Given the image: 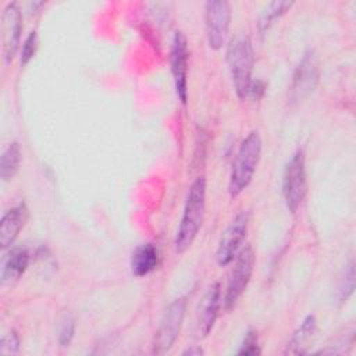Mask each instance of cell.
Masks as SVG:
<instances>
[{
	"label": "cell",
	"mask_w": 356,
	"mask_h": 356,
	"mask_svg": "<svg viewBox=\"0 0 356 356\" xmlns=\"http://www.w3.org/2000/svg\"><path fill=\"white\" fill-rule=\"evenodd\" d=\"M206 210V179L199 177L193 181L188 191L182 220L174 241L175 252L184 253L193 243L203 224Z\"/></svg>",
	"instance_id": "6da1fadb"
},
{
	"label": "cell",
	"mask_w": 356,
	"mask_h": 356,
	"mask_svg": "<svg viewBox=\"0 0 356 356\" xmlns=\"http://www.w3.org/2000/svg\"><path fill=\"white\" fill-rule=\"evenodd\" d=\"M260 154H261L260 135L257 131H252L241 142L232 163L229 184H228V192L231 197H236L249 186L254 175V171L257 168Z\"/></svg>",
	"instance_id": "7a4b0ae2"
},
{
	"label": "cell",
	"mask_w": 356,
	"mask_h": 356,
	"mask_svg": "<svg viewBox=\"0 0 356 356\" xmlns=\"http://www.w3.org/2000/svg\"><path fill=\"white\" fill-rule=\"evenodd\" d=\"M227 63L235 92L239 99H245L249 95L254 64L253 46L248 36H238L229 42L227 47Z\"/></svg>",
	"instance_id": "3957f363"
},
{
	"label": "cell",
	"mask_w": 356,
	"mask_h": 356,
	"mask_svg": "<svg viewBox=\"0 0 356 356\" xmlns=\"http://www.w3.org/2000/svg\"><path fill=\"white\" fill-rule=\"evenodd\" d=\"M307 191L306 159L303 150H296L288 161L282 179V193L286 207L291 213H296L300 207Z\"/></svg>",
	"instance_id": "277c9868"
},
{
	"label": "cell",
	"mask_w": 356,
	"mask_h": 356,
	"mask_svg": "<svg viewBox=\"0 0 356 356\" xmlns=\"http://www.w3.org/2000/svg\"><path fill=\"white\" fill-rule=\"evenodd\" d=\"M235 257L224 296V306L227 310H231L245 292L254 267V252L250 245L242 248Z\"/></svg>",
	"instance_id": "5b68a950"
},
{
	"label": "cell",
	"mask_w": 356,
	"mask_h": 356,
	"mask_svg": "<svg viewBox=\"0 0 356 356\" xmlns=\"http://www.w3.org/2000/svg\"><path fill=\"white\" fill-rule=\"evenodd\" d=\"M204 25L209 46L220 50L227 39L231 25V6L225 0H210L204 4Z\"/></svg>",
	"instance_id": "8992f818"
},
{
	"label": "cell",
	"mask_w": 356,
	"mask_h": 356,
	"mask_svg": "<svg viewBox=\"0 0 356 356\" xmlns=\"http://www.w3.org/2000/svg\"><path fill=\"white\" fill-rule=\"evenodd\" d=\"M185 300L175 299L164 312V316L160 321V325L153 338V353L154 355H164L167 353L174 342L177 341L184 316H185Z\"/></svg>",
	"instance_id": "52a82bcc"
},
{
	"label": "cell",
	"mask_w": 356,
	"mask_h": 356,
	"mask_svg": "<svg viewBox=\"0 0 356 356\" xmlns=\"http://www.w3.org/2000/svg\"><path fill=\"white\" fill-rule=\"evenodd\" d=\"M318 60L313 50H307L292 74V82L289 88V99L293 103L302 102L309 96L318 82Z\"/></svg>",
	"instance_id": "ba28073f"
},
{
	"label": "cell",
	"mask_w": 356,
	"mask_h": 356,
	"mask_svg": "<svg viewBox=\"0 0 356 356\" xmlns=\"http://www.w3.org/2000/svg\"><path fill=\"white\" fill-rule=\"evenodd\" d=\"M248 224H249V216L246 211L238 213L234 217V220L228 224V227L225 228L220 239L217 253H216V259L220 266L229 264L234 260V257L238 254L241 245L248 232Z\"/></svg>",
	"instance_id": "9c48e42d"
},
{
	"label": "cell",
	"mask_w": 356,
	"mask_h": 356,
	"mask_svg": "<svg viewBox=\"0 0 356 356\" xmlns=\"http://www.w3.org/2000/svg\"><path fill=\"white\" fill-rule=\"evenodd\" d=\"M170 61L177 95L185 104L188 100V42L181 31L172 36Z\"/></svg>",
	"instance_id": "30bf717a"
},
{
	"label": "cell",
	"mask_w": 356,
	"mask_h": 356,
	"mask_svg": "<svg viewBox=\"0 0 356 356\" xmlns=\"http://www.w3.org/2000/svg\"><path fill=\"white\" fill-rule=\"evenodd\" d=\"M22 29V14L15 3H8L1 14V53L10 64L18 50Z\"/></svg>",
	"instance_id": "8fae6325"
},
{
	"label": "cell",
	"mask_w": 356,
	"mask_h": 356,
	"mask_svg": "<svg viewBox=\"0 0 356 356\" xmlns=\"http://www.w3.org/2000/svg\"><path fill=\"white\" fill-rule=\"evenodd\" d=\"M220 305H221V291H220V284L216 282L207 289L199 309V316L196 321L197 338H204L209 335L218 316Z\"/></svg>",
	"instance_id": "7c38bea8"
},
{
	"label": "cell",
	"mask_w": 356,
	"mask_h": 356,
	"mask_svg": "<svg viewBox=\"0 0 356 356\" xmlns=\"http://www.w3.org/2000/svg\"><path fill=\"white\" fill-rule=\"evenodd\" d=\"M29 211L24 202L7 210L0 222V246L3 250L10 248L17 239L18 234L28 221Z\"/></svg>",
	"instance_id": "4fadbf2b"
},
{
	"label": "cell",
	"mask_w": 356,
	"mask_h": 356,
	"mask_svg": "<svg viewBox=\"0 0 356 356\" xmlns=\"http://www.w3.org/2000/svg\"><path fill=\"white\" fill-rule=\"evenodd\" d=\"M29 252L25 248H13L3 259L1 266V281L13 282L17 281L28 268Z\"/></svg>",
	"instance_id": "5bb4252c"
},
{
	"label": "cell",
	"mask_w": 356,
	"mask_h": 356,
	"mask_svg": "<svg viewBox=\"0 0 356 356\" xmlns=\"http://www.w3.org/2000/svg\"><path fill=\"white\" fill-rule=\"evenodd\" d=\"M159 266V252L152 243L138 246L131 256V270L136 277H145Z\"/></svg>",
	"instance_id": "9a60e30c"
},
{
	"label": "cell",
	"mask_w": 356,
	"mask_h": 356,
	"mask_svg": "<svg viewBox=\"0 0 356 356\" xmlns=\"http://www.w3.org/2000/svg\"><path fill=\"white\" fill-rule=\"evenodd\" d=\"M314 332H316V317L309 314L305 317V320L292 334L285 353H291V355L306 353V346H307L306 343L313 338Z\"/></svg>",
	"instance_id": "2e32d148"
},
{
	"label": "cell",
	"mask_w": 356,
	"mask_h": 356,
	"mask_svg": "<svg viewBox=\"0 0 356 356\" xmlns=\"http://www.w3.org/2000/svg\"><path fill=\"white\" fill-rule=\"evenodd\" d=\"M19 163H21V147L17 142L10 143L0 160V177L3 181H10L15 177V174L19 170Z\"/></svg>",
	"instance_id": "e0dca14e"
},
{
	"label": "cell",
	"mask_w": 356,
	"mask_h": 356,
	"mask_svg": "<svg viewBox=\"0 0 356 356\" xmlns=\"http://www.w3.org/2000/svg\"><path fill=\"white\" fill-rule=\"evenodd\" d=\"M292 1H271L270 4H267V7L264 8V11L260 15L259 19V29L261 32H264L266 29H268L275 19H278L281 15H284L291 7H292Z\"/></svg>",
	"instance_id": "ac0fdd59"
},
{
	"label": "cell",
	"mask_w": 356,
	"mask_h": 356,
	"mask_svg": "<svg viewBox=\"0 0 356 356\" xmlns=\"http://www.w3.org/2000/svg\"><path fill=\"white\" fill-rule=\"evenodd\" d=\"M353 289H355V267H353V261H350L345 267V270L338 281L337 295H335L338 303L346 302L348 298L352 295Z\"/></svg>",
	"instance_id": "d6986e66"
},
{
	"label": "cell",
	"mask_w": 356,
	"mask_h": 356,
	"mask_svg": "<svg viewBox=\"0 0 356 356\" xmlns=\"http://www.w3.org/2000/svg\"><path fill=\"white\" fill-rule=\"evenodd\" d=\"M74 332H75V320L71 316H64L58 327V343L63 348H67L74 338Z\"/></svg>",
	"instance_id": "ffe728a7"
},
{
	"label": "cell",
	"mask_w": 356,
	"mask_h": 356,
	"mask_svg": "<svg viewBox=\"0 0 356 356\" xmlns=\"http://www.w3.org/2000/svg\"><path fill=\"white\" fill-rule=\"evenodd\" d=\"M38 33L35 31L29 32L28 36L25 38L24 43H22V49H21V64L25 65L28 64L33 56L36 54V50H38Z\"/></svg>",
	"instance_id": "44dd1931"
},
{
	"label": "cell",
	"mask_w": 356,
	"mask_h": 356,
	"mask_svg": "<svg viewBox=\"0 0 356 356\" xmlns=\"http://www.w3.org/2000/svg\"><path fill=\"white\" fill-rule=\"evenodd\" d=\"M260 346H259V339H257V332L253 330H249L243 338V342L238 350V355H260Z\"/></svg>",
	"instance_id": "7402d4cb"
},
{
	"label": "cell",
	"mask_w": 356,
	"mask_h": 356,
	"mask_svg": "<svg viewBox=\"0 0 356 356\" xmlns=\"http://www.w3.org/2000/svg\"><path fill=\"white\" fill-rule=\"evenodd\" d=\"M19 349V337L13 330L7 332L0 341V353L1 355H15Z\"/></svg>",
	"instance_id": "603a6c76"
},
{
	"label": "cell",
	"mask_w": 356,
	"mask_h": 356,
	"mask_svg": "<svg viewBox=\"0 0 356 356\" xmlns=\"http://www.w3.org/2000/svg\"><path fill=\"white\" fill-rule=\"evenodd\" d=\"M182 355L184 356H200V355H203V349L200 346H192V348L186 349Z\"/></svg>",
	"instance_id": "cb8c5ba5"
}]
</instances>
